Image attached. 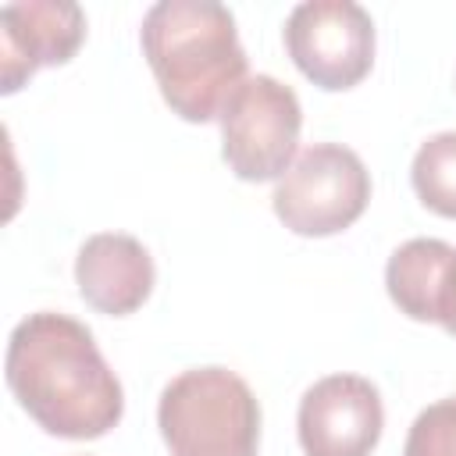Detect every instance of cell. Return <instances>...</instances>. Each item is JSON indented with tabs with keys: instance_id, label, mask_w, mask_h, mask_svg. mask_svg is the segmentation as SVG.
<instances>
[{
	"instance_id": "cell-5",
	"label": "cell",
	"mask_w": 456,
	"mask_h": 456,
	"mask_svg": "<svg viewBox=\"0 0 456 456\" xmlns=\"http://www.w3.org/2000/svg\"><path fill=\"white\" fill-rule=\"evenodd\" d=\"M370 200V175L363 160L342 142L306 146L274 185L278 221L306 239L346 232Z\"/></svg>"
},
{
	"instance_id": "cell-4",
	"label": "cell",
	"mask_w": 456,
	"mask_h": 456,
	"mask_svg": "<svg viewBox=\"0 0 456 456\" xmlns=\"http://www.w3.org/2000/svg\"><path fill=\"white\" fill-rule=\"evenodd\" d=\"M217 121L221 157L235 171V178L271 182L292 167L303 128V107L285 82L271 75H249L224 100Z\"/></svg>"
},
{
	"instance_id": "cell-3",
	"label": "cell",
	"mask_w": 456,
	"mask_h": 456,
	"mask_svg": "<svg viewBox=\"0 0 456 456\" xmlns=\"http://www.w3.org/2000/svg\"><path fill=\"white\" fill-rule=\"evenodd\" d=\"M171 456H256L260 403L228 367H192L171 378L157 403Z\"/></svg>"
},
{
	"instance_id": "cell-12",
	"label": "cell",
	"mask_w": 456,
	"mask_h": 456,
	"mask_svg": "<svg viewBox=\"0 0 456 456\" xmlns=\"http://www.w3.org/2000/svg\"><path fill=\"white\" fill-rule=\"evenodd\" d=\"M403 456H456V395L438 399L417 413Z\"/></svg>"
},
{
	"instance_id": "cell-2",
	"label": "cell",
	"mask_w": 456,
	"mask_h": 456,
	"mask_svg": "<svg viewBox=\"0 0 456 456\" xmlns=\"http://www.w3.org/2000/svg\"><path fill=\"white\" fill-rule=\"evenodd\" d=\"M142 57L164 103L192 125L214 121L246 82V50L228 7L214 0H160L139 28Z\"/></svg>"
},
{
	"instance_id": "cell-11",
	"label": "cell",
	"mask_w": 456,
	"mask_h": 456,
	"mask_svg": "<svg viewBox=\"0 0 456 456\" xmlns=\"http://www.w3.org/2000/svg\"><path fill=\"white\" fill-rule=\"evenodd\" d=\"M410 182L417 200L438 214L456 217V132H438L413 153Z\"/></svg>"
},
{
	"instance_id": "cell-8",
	"label": "cell",
	"mask_w": 456,
	"mask_h": 456,
	"mask_svg": "<svg viewBox=\"0 0 456 456\" xmlns=\"http://www.w3.org/2000/svg\"><path fill=\"white\" fill-rule=\"evenodd\" d=\"M86 39V14L68 0H18L0 11V93H18L39 68L68 64Z\"/></svg>"
},
{
	"instance_id": "cell-1",
	"label": "cell",
	"mask_w": 456,
	"mask_h": 456,
	"mask_svg": "<svg viewBox=\"0 0 456 456\" xmlns=\"http://www.w3.org/2000/svg\"><path fill=\"white\" fill-rule=\"evenodd\" d=\"M4 378L18 406L57 438H100L125 413L118 374L93 331L68 314H28L7 338Z\"/></svg>"
},
{
	"instance_id": "cell-10",
	"label": "cell",
	"mask_w": 456,
	"mask_h": 456,
	"mask_svg": "<svg viewBox=\"0 0 456 456\" xmlns=\"http://www.w3.org/2000/svg\"><path fill=\"white\" fill-rule=\"evenodd\" d=\"M392 303L424 324H442L456 335V246L442 239L403 242L385 267Z\"/></svg>"
},
{
	"instance_id": "cell-6",
	"label": "cell",
	"mask_w": 456,
	"mask_h": 456,
	"mask_svg": "<svg viewBox=\"0 0 456 456\" xmlns=\"http://www.w3.org/2000/svg\"><path fill=\"white\" fill-rule=\"evenodd\" d=\"M292 64L328 93L360 86L374 64V21L353 0H306L285 21Z\"/></svg>"
},
{
	"instance_id": "cell-7",
	"label": "cell",
	"mask_w": 456,
	"mask_h": 456,
	"mask_svg": "<svg viewBox=\"0 0 456 456\" xmlns=\"http://www.w3.org/2000/svg\"><path fill=\"white\" fill-rule=\"evenodd\" d=\"M381 428V395L360 374H328L299 399L296 431L306 456H370Z\"/></svg>"
},
{
	"instance_id": "cell-9",
	"label": "cell",
	"mask_w": 456,
	"mask_h": 456,
	"mask_svg": "<svg viewBox=\"0 0 456 456\" xmlns=\"http://www.w3.org/2000/svg\"><path fill=\"white\" fill-rule=\"evenodd\" d=\"M153 278V256L135 235L125 232L89 235L75 256V281L82 299L107 317L135 314L150 299Z\"/></svg>"
}]
</instances>
